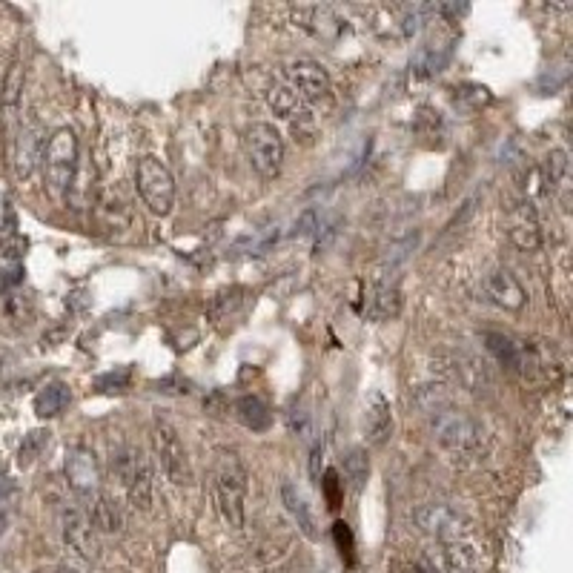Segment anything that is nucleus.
<instances>
[{"instance_id":"c9c22d12","label":"nucleus","mask_w":573,"mask_h":573,"mask_svg":"<svg viewBox=\"0 0 573 573\" xmlns=\"http://www.w3.org/2000/svg\"><path fill=\"white\" fill-rule=\"evenodd\" d=\"M253 573H264V571H253Z\"/></svg>"},{"instance_id":"7c9ffc66","label":"nucleus","mask_w":573,"mask_h":573,"mask_svg":"<svg viewBox=\"0 0 573 573\" xmlns=\"http://www.w3.org/2000/svg\"><path fill=\"white\" fill-rule=\"evenodd\" d=\"M321 230L319 224V213L316 210H307V213L298 218L296 224H293V238H304V235H316Z\"/></svg>"},{"instance_id":"aec40b11","label":"nucleus","mask_w":573,"mask_h":573,"mask_svg":"<svg viewBox=\"0 0 573 573\" xmlns=\"http://www.w3.org/2000/svg\"><path fill=\"white\" fill-rule=\"evenodd\" d=\"M364 436L373 447L387 445V439L393 436V413L382 393H373L364 407Z\"/></svg>"},{"instance_id":"2f4dec72","label":"nucleus","mask_w":573,"mask_h":573,"mask_svg":"<svg viewBox=\"0 0 573 573\" xmlns=\"http://www.w3.org/2000/svg\"><path fill=\"white\" fill-rule=\"evenodd\" d=\"M321 459H324V445L316 442L313 450H310V476H313L316 485H321V476H324V462Z\"/></svg>"},{"instance_id":"b1692460","label":"nucleus","mask_w":573,"mask_h":573,"mask_svg":"<svg viewBox=\"0 0 573 573\" xmlns=\"http://www.w3.org/2000/svg\"><path fill=\"white\" fill-rule=\"evenodd\" d=\"M235 413H238V419H241V425H247L250 430H267L270 422H273V413H270V407L261 402L258 396H241L238 402H235Z\"/></svg>"},{"instance_id":"72a5a7b5","label":"nucleus","mask_w":573,"mask_h":573,"mask_svg":"<svg viewBox=\"0 0 573 573\" xmlns=\"http://www.w3.org/2000/svg\"><path fill=\"white\" fill-rule=\"evenodd\" d=\"M396 573H436L433 568H427L422 559H416V562H404L396 568Z\"/></svg>"},{"instance_id":"f3484780","label":"nucleus","mask_w":573,"mask_h":573,"mask_svg":"<svg viewBox=\"0 0 573 573\" xmlns=\"http://www.w3.org/2000/svg\"><path fill=\"white\" fill-rule=\"evenodd\" d=\"M43 144H46V135H43V129L38 121H29V124H23L18 129V135H15V149H12V170L15 175L26 181L35 167L41 164V155H43Z\"/></svg>"},{"instance_id":"ddd939ff","label":"nucleus","mask_w":573,"mask_h":573,"mask_svg":"<svg viewBox=\"0 0 573 573\" xmlns=\"http://www.w3.org/2000/svg\"><path fill=\"white\" fill-rule=\"evenodd\" d=\"M64 473L69 488L75 490L84 502L95 499L101 493V465L98 456L84 445H75L66 450Z\"/></svg>"},{"instance_id":"dca6fc26","label":"nucleus","mask_w":573,"mask_h":573,"mask_svg":"<svg viewBox=\"0 0 573 573\" xmlns=\"http://www.w3.org/2000/svg\"><path fill=\"white\" fill-rule=\"evenodd\" d=\"M267 104L276 112L284 124H290L293 132L304 135V132H313V109L307 101H301L296 92L287 84H276L267 89Z\"/></svg>"},{"instance_id":"473e14b6","label":"nucleus","mask_w":573,"mask_h":573,"mask_svg":"<svg viewBox=\"0 0 573 573\" xmlns=\"http://www.w3.org/2000/svg\"><path fill=\"white\" fill-rule=\"evenodd\" d=\"M336 539H339V545L344 548L341 553L350 556V551H353V536H350V528H347L344 522H336Z\"/></svg>"},{"instance_id":"f257e3e1","label":"nucleus","mask_w":573,"mask_h":573,"mask_svg":"<svg viewBox=\"0 0 573 573\" xmlns=\"http://www.w3.org/2000/svg\"><path fill=\"white\" fill-rule=\"evenodd\" d=\"M427 419H430L433 439L445 453L453 456V462L476 465L488 456V430L470 413L447 402H433L427 404Z\"/></svg>"},{"instance_id":"4468645a","label":"nucleus","mask_w":573,"mask_h":573,"mask_svg":"<svg viewBox=\"0 0 573 573\" xmlns=\"http://www.w3.org/2000/svg\"><path fill=\"white\" fill-rule=\"evenodd\" d=\"M505 230H508L510 244L522 253H536L542 247V224L528 198L510 201L505 210Z\"/></svg>"},{"instance_id":"2eb2a0df","label":"nucleus","mask_w":573,"mask_h":573,"mask_svg":"<svg viewBox=\"0 0 573 573\" xmlns=\"http://www.w3.org/2000/svg\"><path fill=\"white\" fill-rule=\"evenodd\" d=\"M402 313V290L399 281L393 278V264L390 270H382L370 278L367 293H364V316L373 321L396 319Z\"/></svg>"},{"instance_id":"a878e982","label":"nucleus","mask_w":573,"mask_h":573,"mask_svg":"<svg viewBox=\"0 0 573 573\" xmlns=\"http://www.w3.org/2000/svg\"><path fill=\"white\" fill-rule=\"evenodd\" d=\"M341 467H344V479H347L350 490H353V493H361L364 482H367V476H370V459H367V453H364L361 447L350 450Z\"/></svg>"},{"instance_id":"f704fd0d","label":"nucleus","mask_w":573,"mask_h":573,"mask_svg":"<svg viewBox=\"0 0 573 573\" xmlns=\"http://www.w3.org/2000/svg\"><path fill=\"white\" fill-rule=\"evenodd\" d=\"M49 573H81V571H75V568H66V565H61V568H52Z\"/></svg>"},{"instance_id":"c756f323","label":"nucleus","mask_w":573,"mask_h":573,"mask_svg":"<svg viewBox=\"0 0 573 573\" xmlns=\"http://www.w3.org/2000/svg\"><path fill=\"white\" fill-rule=\"evenodd\" d=\"M341 485H344V482H339L336 470H327V473L321 476L319 488L324 490V496H327V505H330L333 510L341 505Z\"/></svg>"},{"instance_id":"412c9836","label":"nucleus","mask_w":573,"mask_h":573,"mask_svg":"<svg viewBox=\"0 0 573 573\" xmlns=\"http://www.w3.org/2000/svg\"><path fill=\"white\" fill-rule=\"evenodd\" d=\"M281 502H284L287 513L296 519L298 531L304 533L307 539H319L316 513H313V508H310L307 496H304V493H301V490H298L293 482H284V485H281Z\"/></svg>"},{"instance_id":"9b49d317","label":"nucleus","mask_w":573,"mask_h":573,"mask_svg":"<svg viewBox=\"0 0 573 573\" xmlns=\"http://www.w3.org/2000/svg\"><path fill=\"white\" fill-rule=\"evenodd\" d=\"M485 344L488 350L496 356V361L510 370V373H519V376H531L539 367H545L542 353L522 339H513L505 333H485Z\"/></svg>"},{"instance_id":"7ed1b4c3","label":"nucleus","mask_w":573,"mask_h":573,"mask_svg":"<svg viewBox=\"0 0 573 573\" xmlns=\"http://www.w3.org/2000/svg\"><path fill=\"white\" fill-rule=\"evenodd\" d=\"M112 476L115 482L124 488L129 505L141 513L152 508L155 499V485H152V465H149L147 453L138 445H118L112 450Z\"/></svg>"},{"instance_id":"6e6552de","label":"nucleus","mask_w":573,"mask_h":573,"mask_svg":"<svg viewBox=\"0 0 573 573\" xmlns=\"http://www.w3.org/2000/svg\"><path fill=\"white\" fill-rule=\"evenodd\" d=\"M244 144H247V155H250L253 170L267 181L278 178V172L284 167V138H281V132L267 121H255L244 135Z\"/></svg>"},{"instance_id":"1a4fd4ad","label":"nucleus","mask_w":573,"mask_h":573,"mask_svg":"<svg viewBox=\"0 0 573 573\" xmlns=\"http://www.w3.org/2000/svg\"><path fill=\"white\" fill-rule=\"evenodd\" d=\"M284 75H287V86L296 92L301 101H307L310 107L313 104H324V107L333 104V81H330L327 69L319 61L298 58L293 64H287Z\"/></svg>"},{"instance_id":"39448f33","label":"nucleus","mask_w":573,"mask_h":573,"mask_svg":"<svg viewBox=\"0 0 573 573\" xmlns=\"http://www.w3.org/2000/svg\"><path fill=\"white\" fill-rule=\"evenodd\" d=\"M152 456L161 467V473L170 479L175 488H190L192 485V465H190V453L181 442L178 430L167 422H155L152 425Z\"/></svg>"},{"instance_id":"0eeeda50","label":"nucleus","mask_w":573,"mask_h":573,"mask_svg":"<svg viewBox=\"0 0 573 573\" xmlns=\"http://www.w3.org/2000/svg\"><path fill=\"white\" fill-rule=\"evenodd\" d=\"M413 525L436 542H459L473 536V522L453 505L430 502L413 510Z\"/></svg>"},{"instance_id":"393cba45","label":"nucleus","mask_w":573,"mask_h":573,"mask_svg":"<svg viewBox=\"0 0 573 573\" xmlns=\"http://www.w3.org/2000/svg\"><path fill=\"white\" fill-rule=\"evenodd\" d=\"M21 92H23V64L21 61H12L6 78H3V89H0V109L6 118H12L18 112V104H21Z\"/></svg>"},{"instance_id":"cd10ccee","label":"nucleus","mask_w":573,"mask_h":573,"mask_svg":"<svg viewBox=\"0 0 573 573\" xmlns=\"http://www.w3.org/2000/svg\"><path fill=\"white\" fill-rule=\"evenodd\" d=\"M568 178V152L565 149H551L548 161H545V184L548 190H559Z\"/></svg>"},{"instance_id":"c85d7f7f","label":"nucleus","mask_w":573,"mask_h":573,"mask_svg":"<svg viewBox=\"0 0 573 573\" xmlns=\"http://www.w3.org/2000/svg\"><path fill=\"white\" fill-rule=\"evenodd\" d=\"M46 445H49V433H46V430H32L29 436H23L21 453H18V462H21V467L32 465V462L41 456L43 450H46Z\"/></svg>"},{"instance_id":"423d86ee","label":"nucleus","mask_w":573,"mask_h":573,"mask_svg":"<svg viewBox=\"0 0 573 573\" xmlns=\"http://www.w3.org/2000/svg\"><path fill=\"white\" fill-rule=\"evenodd\" d=\"M135 187L138 195L144 198L149 213L170 215L172 204H175V178H172L170 167L155 158V155H144L135 164Z\"/></svg>"},{"instance_id":"bb28decb","label":"nucleus","mask_w":573,"mask_h":573,"mask_svg":"<svg viewBox=\"0 0 573 573\" xmlns=\"http://www.w3.org/2000/svg\"><path fill=\"white\" fill-rule=\"evenodd\" d=\"M447 58H450V46H433V43H427V46H422V52L416 55L413 69H416V75L427 78V75L442 72V66L447 64Z\"/></svg>"},{"instance_id":"f8f14e48","label":"nucleus","mask_w":573,"mask_h":573,"mask_svg":"<svg viewBox=\"0 0 573 573\" xmlns=\"http://www.w3.org/2000/svg\"><path fill=\"white\" fill-rule=\"evenodd\" d=\"M61 536H64L66 548L75 556H81L84 562L101 559V539H98V531L92 528L84 508L69 505V508L61 510Z\"/></svg>"},{"instance_id":"a211bd4d","label":"nucleus","mask_w":573,"mask_h":573,"mask_svg":"<svg viewBox=\"0 0 573 573\" xmlns=\"http://www.w3.org/2000/svg\"><path fill=\"white\" fill-rule=\"evenodd\" d=\"M485 296L496 307L510 310V313H516V310H522L528 304V293H525L522 281L513 276L510 270H505V267H496V270H490L488 276H485Z\"/></svg>"},{"instance_id":"20e7f679","label":"nucleus","mask_w":573,"mask_h":573,"mask_svg":"<svg viewBox=\"0 0 573 573\" xmlns=\"http://www.w3.org/2000/svg\"><path fill=\"white\" fill-rule=\"evenodd\" d=\"M41 164L49 190L58 192V195L69 192V187L75 184V175H78V135H75V129L61 127L49 135V141L43 144Z\"/></svg>"},{"instance_id":"5701e85b","label":"nucleus","mask_w":573,"mask_h":573,"mask_svg":"<svg viewBox=\"0 0 573 573\" xmlns=\"http://www.w3.org/2000/svg\"><path fill=\"white\" fill-rule=\"evenodd\" d=\"M72 402V393H69V384L64 382H52L43 387L41 393L35 396V416L38 419H55V416H61L66 407Z\"/></svg>"},{"instance_id":"f03ea898","label":"nucleus","mask_w":573,"mask_h":573,"mask_svg":"<svg viewBox=\"0 0 573 573\" xmlns=\"http://www.w3.org/2000/svg\"><path fill=\"white\" fill-rule=\"evenodd\" d=\"M247 467L235 450H218L213 467V499L218 519L230 528L241 531L247 522Z\"/></svg>"},{"instance_id":"9d476101","label":"nucleus","mask_w":573,"mask_h":573,"mask_svg":"<svg viewBox=\"0 0 573 573\" xmlns=\"http://www.w3.org/2000/svg\"><path fill=\"white\" fill-rule=\"evenodd\" d=\"M422 562L436 573H479L482 571V551L473 539L436 542L422 556Z\"/></svg>"},{"instance_id":"4be33fe9","label":"nucleus","mask_w":573,"mask_h":573,"mask_svg":"<svg viewBox=\"0 0 573 573\" xmlns=\"http://www.w3.org/2000/svg\"><path fill=\"white\" fill-rule=\"evenodd\" d=\"M86 516L92 522V528L98 533H121L124 531V510L118 508L107 493H98L95 499H89Z\"/></svg>"},{"instance_id":"6ab92c4d","label":"nucleus","mask_w":573,"mask_h":573,"mask_svg":"<svg viewBox=\"0 0 573 573\" xmlns=\"http://www.w3.org/2000/svg\"><path fill=\"white\" fill-rule=\"evenodd\" d=\"M445 376L450 382L462 384L470 393H485L493 387V376H490L488 364L473 356H450L445 361Z\"/></svg>"}]
</instances>
